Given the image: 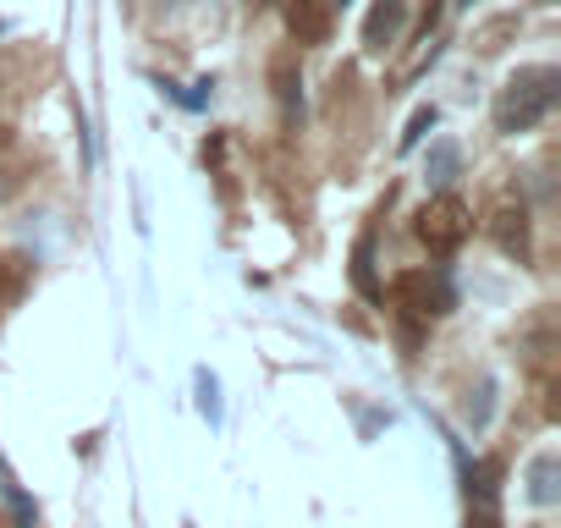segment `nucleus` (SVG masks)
I'll return each instance as SVG.
<instances>
[{
    "instance_id": "nucleus-1",
    "label": "nucleus",
    "mask_w": 561,
    "mask_h": 528,
    "mask_svg": "<svg viewBox=\"0 0 561 528\" xmlns=\"http://www.w3.org/2000/svg\"><path fill=\"white\" fill-rule=\"evenodd\" d=\"M561 100V72L556 67H517L501 94H495V133L517 138V133H534Z\"/></svg>"
},
{
    "instance_id": "nucleus-2",
    "label": "nucleus",
    "mask_w": 561,
    "mask_h": 528,
    "mask_svg": "<svg viewBox=\"0 0 561 528\" xmlns=\"http://www.w3.org/2000/svg\"><path fill=\"white\" fill-rule=\"evenodd\" d=\"M468 231H473V215H468V204L451 198V193H435V198L419 209V237L430 242V253H451V248H462Z\"/></svg>"
},
{
    "instance_id": "nucleus-3",
    "label": "nucleus",
    "mask_w": 561,
    "mask_h": 528,
    "mask_svg": "<svg viewBox=\"0 0 561 528\" xmlns=\"http://www.w3.org/2000/svg\"><path fill=\"white\" fill-rule=\"evenodd\" d=\"M391 298H397V309L413 314V320H440V314L451 309V282H446L440 271H408V276H397Z\"/></svg>"
},
{
    "instance_id": "nucleus-4",
    "label": "nucleus",
    "mask_w": 561,
    "mask_h": 528,
    "mask_svg": "<svg viewBox=\"0 0 561 528\" xmlns=\"http://www.w3.org/2000/svg\"><path fill=\"white\" fill-rule=\"evenodd\" d=\"M402 23H408V0H375V12H369V23H364V50H369V56H386V50L397 45Z\"/></svg>"
},
{
    "instance_id": "nucleus-5",
    "label": "nucleus",
    "mask_w": 561,
    "mask_h": 528,
    "mask_svg": "<svg viewBox=\"0 0 561 528\" xmlns=\"http://www.w3.org/2000/svg\"><path fill=\"white\" fill-rule=\"evenodd\" d=\"M457 176H462V149H457V138H435L430 154H424V187H430V193H451Z\"/></svg>"
},
{
    "instance_id": "nucleus-6",
    "label": "nucleus",
    "mask_w": 561,
    "mask_h": 528,
    "mask_svg": "<svg viewBox=\"0 0 561 528\" xmlns=\"http://www.w3.org/2000/svg\"><path fill=\"white\" fill-rule=\"evenodd\" d=\"M528 501L534 506H556L561 501V457L556 451H539L528 462Z\"/></svg>"
},
{
    "instance_id": "nucleus-7",
    "label": "nucleus",
    "mask_w": 561,
    "mask_h": 528,
    "mask_svg": "<svg viewBox=\"0 0 561 528\" xmlns=\"http://www.w3.org/2000/svg\"><path fill=\"white\" fill-rule=\"evenodd\" d=\"M287 23L298 34V45H320L331 34V12H325V0H293L287 7Z\"/></svg>"
},
{
    "instance_id": "nucleus-8",
    "label": "nucleus",
    "mask_w": 561,
    "mask_h": 528,
    "mask_svg": "<svg viewBox=\"0 0 561 528\" xmlns=\"http://www.w3.org/2000/svg\"><path fill=\"white\" fill-rule=\"evenodd\" d=\"M495 220H501V226H495V237H501V248L523 259V253H528V209H523V204H517V209L506 204V209H501Z\"/></svg>"
},
{
    "instance_id": "nucleus-9",
    "label": "nucleus",
    "mask_w": 561,
    "mask_h": 528,
    "mask_svg": "<svg viewBox=\"0 0 561 528\" xmlns=\"http://www.w3.org/2000/svg\"><path fill=\"white\" fill-rule=\"evenodd\" d=\"M430 127H435V105H424V111H413V122H408V133L397 138V149H402V154H408V149H419Z\"/></svg>"
},
{
    "instance_id": "nucleus-10",
    "label": "nucleus",
    "mask_w": 561,
    "mask_h": 528,
    "mask_svg": "<svg viewBox=\"0 0 561 528\" xmlns=\"http://www.w3.org/2000/svg\"><path fill=\"white\" fill-rule=\"evenodd\" d=\"M198 413H204L209 424H220V386H215V375H204V369H198Z\"/></svg>"
},
{
    "instance_id": "nucleus-11",
    "label": "nucleus",
    "mask_w": 561,
    "mask_h": 528,
    "mask_svg": "<svg viewBox=\"0 0 561 528\" xmlns=\"http://www.w3.org/2000/svg\"><path fill=\"white\" fill-rule=\"evenodd\" d=\"M490 397H495V380H484V386H479V402H468V424H473V429L490 424Z\"/></svg>"
},
{
    "instance_id": "nucleus-12",
    "label": "nucleus",
    "mask_w": 561,
    "mask_h": 528,
    "mask_svg": "<svg viewBox=\"0 0 561 528\" xmlns=\"http://www.w3.org/2000/svg\"><path fill=\"white\" fill-rule=\"evenodd\" d=\"M0 303H7V259H0Z\"/></svg>"
},
{
    "instance_id": "nucleus-13",
    "label": "nucleus",
    "mask_w": 561,
    "mask_h": 528,
    "mask_svg": "<svg viewBox=\"0 0 561 528\" xmlns=\"http://www.w3.org/2000/svg\"><path fill=\"white\" fill-rule=\"evenodd\" d=\"M0 198H12V176H0Z\"/></svg>"
},
{
    "instance_id": "nucleus-14",
    "label": "nucleus",
    "mask_w": 561,
    "mask_h": 528,
    "mask_svg": "<svg viewBox=\"0 0 561 528\" xmlns=\"http://www.w3.org/2000/svg\"><path fill=\"white\" fill-rule=\"evenodd\" d=\"M462 7H473V0H462Z\"/></svg>"
},
{
    "instance_id": "nucleus-15",
    "label": "nucleus",
    "mask_w": 561,
    "mask_h": 528,
    "mask_svg": "<svg viewBox=\"0 0 561 528\" xmlns=\"http://www.w3.org/2000/svg\"><path fill=\"white\" fill-rule=\"evenodd\" d=\"M0 528H7V517H0Z\"/></svg>"
},
{
    "instance_id": "nucleus-16",
    "label": "nucleus",
    "mask_w": 561,
    "mask_h": 528,
    "mask_svg": "<svg viewBox=\"0 0 561 528\" xmlns=\"http://www.w3.org/2000/svg\"><path fill=\"white\" fill-rule=\"evenodd\" d=\"M342 7H347V0H342Z\"/></svg>"
}]
</instances>
